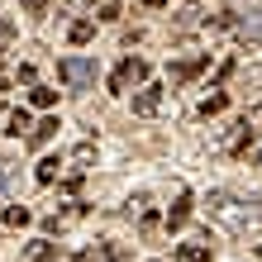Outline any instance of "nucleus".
I'll list each match as a JSON object with an SVG mask.
<instances>
[{"label": "nucleus", "instance_id": "obj_25", "mask_svg": "<svg viewBox=\"0 0 262 262\" xmlns=\"http://www.w3.org/2000/svg\"><path fill=\"white\" fill-rule=\"evenodd\" d=\"M248 158H253V162H262V143H257V148H253V152H248Z\"/></svg>", "mask_w": 262, "mask_h": 262}, {"label": "nucleus", "instance_id": "obj_26", "mask_svg": "<svg viewBox=\"0 0 262 262\" xmlns=\"http://www.w3.org/2000/svg\"><path fill=\"white\" fill-rule=\"evenodd\" d=\"M29 5H34V10H43V5H53V0H29Z\"/></svg>", "mask_w": 262, "mask_h": 262}, {"label": "nucleus", "instance_id": "obj_22", "mask_svg": "<svg viewBox=\"0 0 262 262\" xmlns=\"http://www.w3.org/2000/svg\"><path fill=\"white\" fill-rule=\"evenodd\" d=\"M5 91H10V76H5V72H0V96H5Z\"/></svg>", "mask_w": 262, "mask_h": 262}, {"label": "nucleus", "instance_id": "obj_21", "mask_svg": "<svg viewBox=\"0 0 262 262\" xmlns=\"http://www.w3.org/2000/svg\"><path fill=\"white\" fill-rule=\"evenodd\" d=\"M10 38H14V24H10V19H0V48H5Z\"/></svg>", "mask_w": 262, "mask_h": 262}, {"label": "nucleus", "instance_id": "obj_8", "mask_svg": "<svg viewBox=\"0 0 262 262\" xmlns=\"http://www.w3.org/2000/svg\"><path fill=\"white\" fill-rule=\"evenodd\" d=\"M186 220H191V191H177L172 210H167V229H172V234H177V229L186 224Z\"/></svg>", "mask_w": 262, "mask_h": 262}, {"label": "nucleus", "instance_id": "obj_17", "mask_svg": "<svg viewBox=\"0 0 262 262\" xmlns=\"http://www.w3.org/2000/svg\"><path fill=\"white\" fill-rule=\"evenodd\" d=\"M5 224H10V229H24V224H29V210H24V205H10V210H5Z\"/></svg>", "mask_w": 262, "mask_h": 262}, {"label": "nucleus", "instance_id": "obj_6", "mask_svg": "<svg viewBox=\"0 0 262 262\" xmlns=\"http://www.w3.org/2000/svg\"><path fill=\"white\" fill-rule=\"evenodd\" d=\"M234 38L243 48H257L262 43V5H253V19H234Z\"/></svg>", "mask_w": 262, "mask_h": 262}, {"label": "nucleus", "instance_id": "obj_1", "mask_svg": "<svg viewBox=\"0 0 262 262\" xmlns=\"http://www.w3.org/2000/svg\"><path fill=\"white\" fill-rule=\"evenodd\" d=\"M205 210H210L214 224L229 229V234H243L253 220H262V210H248V200H238V195H229V191H214V195L205 200Z\"/></svg>", "mask_w": 262, "mask_h": 262}, {"label": "nucleus", "instance_id": "obj_27", "mask_svg": "<svg viewBox=\"0 0 262 262\" xmlns=\"http://www.w3.org/2000/svg\"><path fill=\"white\" fill-rule=\"evenodd\" d=\"M195 5H200V0H195Z\"/></svg>", "mask_w": 262, "mask_h": 262}, {"label": "nucleus", "instance_id": "obj_14", "mask_svg": "<svg viewBox=\"0 0 262 262\" xmlns=\"http://www.w3.org/2000/svg\"><path fill=\"white\" fill-rule=\"evenodd\" d=\"M224 105H229V96H224V91H214V96H205V100H200V115L210 119V115H220Z\"/></svg>", "mask_w": 262, "mask_h": 262}, {"label": "nucleus", "instance_id": "obj_23", "mask_svg": "<svg viewBox=\"0 0 262 262\" xmlns=\"http://www.w3.org/2000/svg\"><path fill=\"white\" fill-rule=\"evenodd\" d=\"M5 167H10V162H0V186H5V181H10V172H5Z\"/></svg>", "mask_w": 262, "mask_h": 262}, {"label": "nucleus", "instance_id": "obj_4", "mask_svg": "<svg viewBox=\"0 0 262 262\" xmlns=\"http://www.w3.org/2000/svg\"><path fill=\"white\" fill-rule=\"evenodd\" d=\"M29 110L24 105H5L0 100V134H10V138H29Z\"/></svg>", "mask_w": 262, "mask_h": 262}, {"label": "nucleus", "instance_id": "obj_18", "mask_svg": "<svg viewBox=\"0 0 262 262\" xmlns=\"http://www.w3.org/2000/svg\"><path fill=\"white\" fill-rule=\"evenodd\" d=\"M119 14H124V5H119V0H105V5H100V19H105V24H115Z\"/></svg>", "mask_w": 262, "mask_h": 262}, {"label": "nucleus", "instance_id": "obj_7", "mask_svg": "<svg viewBox=\"0 0 262 262\" xmlns=\"http://www.w3.org/2000/svg\"><path fill=\"white\" fill-rule=\"evenodd\" d=\"M162 105H167V96H162V86H143L134 96V115H143V119H152V115H162Z\"/></svg>", "mask_w": 262, "mask_h": 262}, {"label": "nucleus", "instance_id": "obj_10", "mask_svg": "<svg viewBox=\"0 0 262 262\" xmlns=\"http://www.w3.org/2000/svg\"><path fill=\"white\" fill-rule=\"evenodd\" d=\"M57 172H62V158H43V162H38V172H34V181H38V186H53Z\"/></svg>", "mask_w": 262, "mask_h": 262}, {"label": "nucleus", "instance_id": "obj_2", "mask_svg": "<svg viewBox=\"0 0 262 262\" xmlns=\"http://www.w3.org/2000/svg\"><path fill=\"white\" fill-rule=\"evenodd\" d=\"M57 76H62L72 91H91L96 86V57H62V62H57Z\"/></svg>", "mask_w": 262, "mask_h": 262}, {"label": "nucleus", "instance_id": "obj_20", "mask_svg": "<svg viewBox=\"0 0 262 262\" xmlns=\"http://www.w3.org/2000/svg\"><path fill=\"white\" fill-rule=\"evenodd\" d=\"M243 119H248V124L257 129V124H262V100H257V105H248V115H243Z\"/></svg>", "mask_w": 262, "mask_h": 262}, {"label": "nucleus", "instance_id": "obj_13", "mask_svg": "<svg viewBox=\"0 0 262 262\" xmlns=\"http://www.w3.org/2000/svg\"><path fill=\"white\" fill-rule=\"evenodd\" d=\"M177 257H181V262H210V248H205V243H181Z\"/></svg>", "mask_w": 262, "mask_h": 262}, {"label": "nucleus", "instance_id": "obj_11", "mask_svg": "<svg viewBox=\"0 0 262 262\" xmlns=\"http://www.w3.org/2000/svg\"><path fill=\"white\" fill-rule=\"evenodd\" d=\"M91 162H96V143H76L72 148V167H76V172H86Z\"/></svg>", "mask_w": 262, "mask_h": 262}, {"label": "nucleus", "instance_id": "obj_16", "mask_svg": "<svg viewBox=\"0 0 262 262\" xmlns=\"http://www.w3.org/2000/svg\"><path fill=\"white\" fill-rule=\"evenodd\" d=\"M53 100H57L53 86H34V105H38V110H53Z\"/></svg>", "mask_w": 262, "mask_h": 262}, {"label": "nucleus", "instance_id": "obj_15", "mask_svg": "<svg viewBox=\"0 0 262 262\" xmlns=\"http://www.w3.org/2000/svg\"><path fill=\"white\" fill-rule=\"evenodd\" d=\"M91 34H96V24H91V19H76V24L67 29V38H72V43H91Z\"/></svg>", "mask_w": 262, "mask_h": 262}, {"label": "nucleus", "instance_id": "obj_9", "mask_svg": "<svg viewBox=\"0 0 262 262\" xmlns=\"http://www.w3.org/2000/svg\"><path fill=\"white\" fill-rule=\"evenodd\" d=\"M57 129H62V124H57V119H38V124L29 129V138H24V143H29V148H43V143H48V138H53Z\"/></svg>", "mask_w": 262, "mask_h": 262}, {"label": "nucleus", "instance_id": "obj_3", "mask_svg": "<svg viewBox=\"0 0 262 262\" xmlns=\"http://www.w3.org/2000/svg\"><path fill=\"white\" fill-rule=\"evenodd\" d=\"M143 76H148V62H143V57H124V62L110 72V96H124V91L138 86Z\"/></svg>", "mask_w": 262, "mask_h": 262}, {"label": "nucleus", "instance_id": "obj_19", "mask_svg": "<svg viewBox=\"0 0 262 262\" xmlns=\"http://www.w3.org/2000/svg\"><path fill=\"white\" fill-rule=\"evenodd\" d=\"M62 191H67V195H76V191H81V172H72V177L62 181Z\"/></svg>", "mask_w": 262, "mask_h": 262}, {"label": "nucleus", "instance_id": "obj_5", "mask_svg": "<svg viewBox=\"0 0 262 262\" xmlns=\"http://www.w3.org/2000/svg\"><path fill=\"white\" fill-rule=\"evenodd\" d=\"M205 67H210V53H195V57H181V62H172V67H167V76H172V86H186V81H195Z\"/></svg>", "mask_w": 262, "mask_h": 262}, {"label": "nucleus", "instance_id": "obj_12", "mask_svg": "<svg viewBox=\"0 0 262 262\" xmlns=\"http://www.w3.org/2000/svg\"><path fill=\"white\" fill-rule=\"evenodd\" d=\"M29 257H34V262H53V257H57V243H48V238L29 243Z\"/></svg>", "mask_w": 262, "mask_h": 262}, {"label": "nucleus", "instance_id": "obj_24", "mask_svg": "<svg viewBox=\"0 0 262 262\" xmlns=\"http://www.w3.org/2000/svg\"><path fill=\"white\" fill-rule=\"evenodd\" d=\"M143 5H148V10H162V5H167V0H143Z\"/></svg>", "mask_w": 262, "mask_h": 262}]
</instances>
